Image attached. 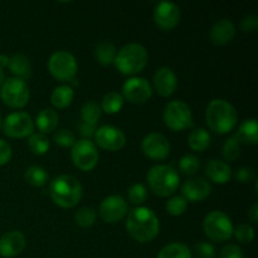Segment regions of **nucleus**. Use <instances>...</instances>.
Segmentation results:
<instances>
[{
    "label": "nucleus",
    "instance_id": "nucleus-1",
    "mask_svg": "<svg viewBox=\"0 0 258 258\" xmlns=\"http://www.w3.org/2000/svg\"><path fill=\"white\" fill-rule=\"evenodd\" d=\"M126 231L136 242L148 243L158 237L160 222L153 209L148 207H136L128 213Z\"/></svg>",
    "mask_w": 258,
    "mask_h": 258
},
{
    "label": "nucleus",
    "instance_id": "nucleus-2",
    "mask_svg": "<svg viewBox=\"0 0 258 258\" xmlns=\"http://www.w3.org/2000/svg\"><path fill=\"white\" fill-rule=\"evenodd\" d=\"M206 120L207 125L213 133L224 135L236 127L238 115L232 103L222 98H216L211 101L207 107Z\"/></svg>",
    "mask_w": 258,
    "mask_h": 258
},
{
    "label": "nucleus",
    "instance_id": "nucleus-3",
    "mask_svg": "<svg viewBox=\"0 0 258 258\" xmlns=\"http://www.w3.org/2000/svg\"><path fill=\"white\" fill-rule=\"evenodd\" d=\"M49 194L60 208H73L82 198V185L72 175H58L50 181Z\"/></svg>",
    "mask_w": 258,
    "mask_h": 258
},
{
    "label": "nucleus",
    "instance_id": "nucleus-4",
    "mask_svg": "<svg viewBox=\"0 0 258 258\" xmlns=\"http://www.w3.org/2000/svg\"><path fill=\"white\" fill-rule=\"evenodd\" d=\"M148 50L138 43H130L121 48L116 54L113 64L120 73L125 76H135L148 64Z\"/></svg>",
    "mask_w": 258,
    "mask_h": 258
},
{
    "label": "nucleus",
    "instance_id": "nucleus-5",
    "mask_svg": "<svg viewBox=\"0 0 258 258\" xmlns=\"http://www.w3.org/2000/svg\"><path fill=\"white\" fill-rule=\"evenodd\" d=\"M151 191L159 197L173 196L179 186V174L170 165H155L146 175Z\"/></svg>",
    "mask_w": 258,
    "mask_h": 258
},
{
    "label": "nucleus",
    "instance_id": "nucleus-6",
    "mask_svg": "<svg viewBox=\"0 0 258 258\" xmlns=\"http://www.w3.org/2000/svg\"><path fill=\"white\" fill-rule=\"evenodd\" d=\"M206 236L213 242H226L233 236V223L231 218L222 211H213L207 214L203 222Z\"/></svg>",
    "mask_w": 258,
    "mask_h": 258
},
{
    "label": "nucleus",
    "instance_id": "nucleus-7",
    "mask_svg": "<svg viewBox=\"0 0 258 258\" xmlns=\"http://www.w3.org/2000/svg\"><path fill=\"white\" fill-rule=\"evenodd\" d=\"M49 73L60 82H71L77 75V60L72 53L67 50H57L48 60Z\"/></svg>",
    "mask_w": 258,
    "mask_h": 258
},
{
    "label": "nucleus",
    "instance_id": "nucleus-8",
    "mask_svg": "<svg viewBox=\"0 0 258 258\" xmlns=\"http://www.w3.org/2000/svg\"><path fill=\"white\" fill-rule=\"evenodd\" d=\"M0 97L8 107L22 108L29 102V87L20 78H7L0 87Z\"/></svg>",
    "mask_w": 258,
    "mask_h": 258
},
{
    "label": "nucleus",
    "instance_id": "nucleus-9",
    "mask_svg": "<svg viewBox=\"0 0 258 258\" xmlns=\"http://www.w3.org/2000/svg\"><path fill=\"white\" fill-rule=\"evenodd\" d=\"M163 118L165 125L173 131H184L193 126L190 107L180 100L171 101L165 106Z\"/></svg>",
    "mask_w": 258,
    "mask_h": 258
},
{
    "label": "nucleus",
    "instance_id": "nucleus-10",
    "mask_svg": "<svg viewBox=\"0 0 258 258\" xmlns=\"http://www.w3.org/2000/svg\"><path fill=\"white\" fill-rule=\"evenodd\" d=\"M71 158L76 168L82 171H91L97 165L100 160V154L92 141L82 139V140L76 141L75 145L72 146Z\"/></svg>",
    "mask_w": 258,
    "mask_h": 258
},
{
    "label": "nucleus",
    "instance_id": "nucleus-11",
    "mask_svg": "<svg viewBox=\"0 0 258 258\" xmlns=\"http://www.w3.org/2000/svg\"><path fill=\"white\" fill-rule=\"evenodd\" d=\"M3 131L13 139L27 138L34 131V122L28 113L13 112L8 115L3 122Z\"/></svg>",
    "mask_w": 258,
    "mask_h": 258
},
{
    "label": "nucleus",
    "instance_id": "nucleus-12",
    "mask_svg": "<svg viewBox=\"0 0 258 258\" xmlns=\"http://www.w3.org/2000/svg\"><path fill=\"white\" fill-rule=\"evenodd\" d=\"M121 96L123 100H127L130 103L140 105L150 100L153 96V87L145 78L131 77L123 83Z\"/></svg>",
    "mask_w": 258,
    "mask_h": 258
},
{
    "label": "nucleus",
    "instance_id": "nucleus-13",
    "mask_svg": "<svg viewBox=\"0 0 258 258\" xmlns=\"http://www.w3.org/2000/svg\"><path fill=\"white\" fill-rule=\"evenodd\" d=\"M95 141L103 150L117 151L125 146L126 136L118 127L105 125L96 130Z\"/></svg>",
    "mask_w": 258,
    "mask_h": 258
},
{
    "label": "nucleus",
    "instance_id": "nucleus-14",
    "mask_svg": "<svg viewBox=\"0 0 258 258\" xmlns=\"http://www.w3.org/2000/svg\"><path fill=\"white\" fill-rule=\"evenodd\" d=\"M180 22V9L171 2L159 3L154 10V23L161 30H170Z\"/></svg>",
    "mask_w": 258,
    "mask_h": 258
},
{
    "label": "nucleus",
    "instance_id": "nucleus-15",
    "mask_svg": "<svg viewBox=\"0 0 258 258\" xmlns=\"http://www.w3.org/2000/svg\"><path fill=\"white\" fill-rule=\"evenodd\" d=\"M141 149L145 156L153 160H164L170 154L169 140L158 133L148 134L141 143Z\"/></svg>",
    "mask_w": 258,
    "mask_h": 258
},
{
    "label": "nucleus",
    "instance_id": "nucleus-16",
    "mask_svg": "<svg viewBox=\"0 0 258 258\" xmlns=\"http://www.w3.org/2000/svg\"><path fill=\"white\" fill-rule=\"evenodd\" d=\"M128 207L121 196H110L100 204V216L106 223H117L125 218Z\"/></svg>",
    "mask_w": 258,
    "mask_h": 258
},
{
    "label": "nucleus",
    "instance_id": "nucleus-17",
    "mask_svg": "<svg viewBox=\"0 0 258 258\" xmlns=\"http://www.w3.org/2000/svg\"><path fill=\"white\" fill-rule=\"evenodd\" d=\"M212 191V186L208 180L201 176H196V178H190L181 185V194L183 198L186 202H202L209 197Z\"/></svg>",
    "mask_w": 258,
    "mask_h": 258
},
{
    "label": "nucleus",
    "instance_id": "nucleus-18",
    "mask_svg": "<svg viewBox=\"0 0 258 258\" xmlns=\"http://www.w3.org/2000/svg\"><path fill=\"white\" fill-rule=\"evenodd\" d=\"M154 90L161 97H170L178 87V78L175 72L169 67H161L155 72L153 78Z\"/></svg>",
    "mask_w": 258,
    "mask_h": 258
},
{
    "label": "nucleus",
    "instance_id": "nucleus-19",
    "mask_svg": "<svg viewBox=\"0 0 258 258\" xmlns=\"http://www.w3.org/2000/svg\"><path fill=\"white\" fill-rule=\"evenodd\" d=\"M27 246L24 234L19 231L7 232L0 237V256L4 258L17 257Z\"/></svg>",
    "mask_w": 258,
    "mask_h": 258
},
{
    "label": "nucleus",
    "instance_id": "nucleus-20",
    "mask_svg": "<svg viewBox=\"0 0 258 258\" xmlns=\"http://www.w3.org/2000/svg\"><path fill=\"white\" fill-rule=\"evenodd\" d=\"M236 35V27L229 19H221L211 28L209 39L214 45H226Z\"/></svg>",
    "mask_w": 258,
    "mask_h": 258
},
{
    "label": "nucleus",
    "instance_id": "nucleus-21",
    "mask_svg": "<svg viewBox=\"0 0 258 258\" xmlns=\"http://www.w3.org/2000/svg\"><path fill=\"white\" fill-rule=\"evenodd\" d=\"M206 175L211 181L216 184H226L232 178V169L224 161L212 159L206 165Z\"/></svg>",
    "mask_w": 258,
    "mask_h": 258
},
{
    "label": "nucleus",
    "instance_id": "nucleus-22",
    "mask_svg": "<svg viewBox=\"0 0 258 258\" xmlns=\"http://www.w3.org/2000/svg\"><path fill=\"white\" fill-rule=\"evenodd\" d=\"M241 144L257 145L258 143V125L256 118H248L243 121L234 135Z\"/></svg>",
    "mask_w": 258,
    "mask_h": 258
},
{
    "label": "nucleus",
    "instance_id": "nucleus-23",
    "mask_svg": "<svg viewBox=\"0 0 258 258\" xmlns=\"http://www.w3.org/2000/svg\"><path fill=\"white\" fill-rule=\"evenodd\" d=\"M58 121H59V116L52 108H44V110L39 111L35 118V123H37L38 130L40 134H49L57 128Z\"/></svg>",
    "mask_w": 258,
    "mask_h": 258
},
{
    "label": "nucleus",
    "instance_id": "nucleus-24",
    "mask_svg": "<svg viewBox=\"0 0 258 258\" xmlns=\"http://www.w3.org/2000/svg\"><path fill=\"white\" fill-rule=\"evenodd\" d=\"M9 67L10 72L20 80H27L32 76V64L30 60L25 57L24 54H14L9 58Z\"/></svg>",
    "mask_w": 258,
    "mask_h": 258
},
{
    "label": "nucleus",
    "instance_id": "nucleus-25",
    "mask_svg": "<svg viewBox=\"0 0 258 258\" xmlns=\"http://www.w3.org/2000/svg\"><path fill=\"white\" fill-rule=\"evenodd\" d=\"M73 98H75V91L71 86L63 85L58 86L53 90L52 96H50V102L54 106L55 108H67L68 106H71V103L73 102Z\"/></svg>",
    "mask_w": 258,
    "mask_h": 258
},
{
    "label": "nucleus",
    "instance_id": "nucleus-26",
    "mask_svg": "<svg viewBox=\"0 0 258 258\" xmlns=\"http://www.w3.org/2000/svg\"><path fill=\"white\" fill-rule=\"evenodd\" d=\"M211 134L206 128H196V130L191 131L188 138V144L190 149L194 151H198V153L207 150L211 146Z\"/></svg>",
    "mask_w": 258,
    "mask_h": 258
},
{
    "label": "nucleus",
    "instance_id": "nucleus-27",
    "mask_svg": "<svg viewBox=\"0 0 258 258\" xmlns=\"http://www.w3.org/2000/svg\"><path fill=\"white\" fill-rule=\"evenodd\" d=\"M158 258H193L191 252L186 244L180 242H174V243L166 244L160 252Z\"/></svg>",
    "mask_w": 258,
    "mask_h": 258
},
{
    "label": "nucleus",
    "instance_id": "nucleus-28",
    "mask_svg": "<svg viewBox=\"0 0 258 258\" xmlns=\"http://www.w3.org/2000/svg\"><path fill=\"white\" fill-rule=\"evenodd\" d=\"M116 54H117V50H116L115 45L108 42L100 43L95 49L96 59L102 66L112 64L116 58Z\"/></svg>",
    "mask_w": 258,
    "mask_h": 258
},
{
    "label": "nucleus",
    "instance_id": "nucleus-29",
    "mask_svg": "<svg viewBox=\"0 0 258 258\" xmlns=\"http://www.w3.org/2000/svg\"><path fill=\"white\" fill-rule=\"evenodd\" d=\"M123 102H125V100L120 93L108 92L107 95L103 96L100 107L108 115H113V113L120 112L121 108L123 107Z\"/></svg>",
    "mask_w": 258,
    "mask_h": 258
},
{
    "label": "nucleus",
    "instance_id": "nucleus-30",
    "mask_svg": "<svg viewBox=\"0 0 258 258\" xmlns=\"http://www.w3.org/2000/svg\"><path fill=\"white\" fill-rule=\"evenodd\" d=\"M24 179L29 185L39 188L47 184L48 181V174L42 166L33 165L28 168L24 173Z\"/></svg>",
    "mask_w": 258,
    "mask_h": 258
},
{
    "label": "nucleus",
    "instance_id": "nucleus-31",
    "mask_svg": "<svg viewBox=\"0 0 258 258\" xmlns=\"http://www.w3.org/2000/svg\"><path fill=\"white\" fill-rule=\"evenodd\" d=\"M101 113H102V110H101L100 105L96 103L95 101H87V102L83 103L82 108H81L82 122L91 123V125H97Z\"/></svg>",
    "mask_w": 258,
    "mask_h": 258
},
{
    "label": "nucleus",
    "instance_id": "nucleus-32",
    "mask_svg": "<svg viewBox=\"0 0 258 258\" xmlns=\"http://www.w3.org/2000/svg\"><path fill=\"white\" fill-rule=\"evenodd\" d=\"M28 146L35 155H44L49 150V140L43 134L33 133L28 139Z\"/></svg>",
    "mask_w": 258,
    "mask_h": 258
},
{
    "label": "nucleus",
    "instance_id": "nucleus-33",
    "mask_svg": "<svg viewBox=\"0 0 258 258\" xmlns=\"http://www.w3.org/2000/svg\"><path fill=\"white\" fill-rule=\"evenodd\" d=\"M201 168V161L197 158L196 155H191V154H188V155H184L183 158L179 161V170L184 174V175L193 176L196 175L197 171Z\"/></svg>",
    "mask_w": 258,
    "mask_h": 258
},
{
    "label": "nucleus",
    "instance_id": "nucleus-34",
    "mask_svg": "<svg viewBox=\"0 0 258 258\" xmlns=\"http://www.w3.org/2000/svg\"><path fill=\"white\" fill-rule=\"evenodd\" d=\"M222 154H223L224 159L229 161H234L241 154V143L237 140L236 136H231L227 139L222 148Z\"/></svg>",
    "mask_w": 258,
    "mask_h": 258
},
{
    "label": "nucleus",
    "instance_id": "nucleus-35",
    "mask_svg": "<svg viewBox=\"0 0 258 258\" xmlns=\"http://www.w3.org/2000/svg\"><path fill=\"white\" fill-rule=\"evenodd\" d=\"M96 221V211L88 207L80 208L75 214V222L81 228H88Z\"/></svg>",
    "mask_w": 258,
    "mask_h": 258
},
{
    "label": "nucleus",
    "instance_id": "nucleus-36",
    "mask_svg": "<svg viewBox=\"0 0 258 258\" xmlns=\"http://www.w3.org/2000/svg\"><path fill=\"white\" fill-rule=\"evenodd\" d=\"M186 207H188V202L181 196H176L168 201V203H166V212L170 216L179 217L185 213Z\"/></svg>",
    "mask_w": 258,
    "mask_h": 258
},
{
    "label": "nucleus",
    "instance_id": "nucleus-37",
    "mask_svg": "<svg viewBox=\"0 0 258 258\" xmlns=\"http://www.w3.org/2000/svg\"><path fill=\"white\" fill-rule=\"evenodd\" d=\"M127 198L130 203L135 204V206H141L148 199V191H146L145 185L139 183L131 185L127 191Z\"/></svg>",
    "mask_w": 258,
    "mask_h": 258
},
{
    "label": "nucleus",
    "instance_id": "nucleus-38",
    "mask_svg": "<svg viewBox=\"0 0 258 258\" xmlns=\"http://www.w3.org/2000/svg\"><path fill=\"white\" fill-rule=\"evenodd\" d=\"M233 234L241 243H251L254 238V229L249 224H239L233 229Z\"/></svg>",
    "mask_w": 258,
    "mask_h": 258
},
{
    "label": "nucleus",
    "instance_id": "nucleus-39",
    "mask_svg": "<svg viewBox=\"0 0 258 258\" xmlns=\"http://www.w3.org/2000/svg\"><path fill=\"white\" fill-rule=\"evenodd\" d=\"M53 141L62 148H71V146L75 145L76 139L70 130L62 128V130L55 131L54 135H53Z\"/></svg>",
    "mask_w": 258,
    "mask_h": 258
},
{
    "label": "nucleus",
    "instance_id": "nucleus-40",
    "mask_svg": "<svg viewBox=\"0 0 258 258\" xmlns=\"http://www.w3.org/2000/svg\"><path fill=\"white\" fill-rule=\"evenodd\" d=\"M194 251L198 258H216V248L209 242H199L194 246Z\"/></svg>",
    "mask_w": 258,
    "mask_h": 258
},
{
    "label": "nucleus",
    "instance_id": "nucleus-41",
    "mask_svg": "<svg viewBox=\"0 0 258 258\" xmlns=\"http://www.w3.org/2000/svg\"><path fill=\"white\" fill-rule=\"evenodd\" d=\"M219 258H243V252L237 244H228L222 249Z\"/></svg>",
    "mask_w": 258,
    "mask_h": 258
},
{
    "label": "nucleus",
    "instance_id": "nucleus-42",
    "mask_svg": "<svg viewBox=\"0 0 258 258\" xmlns=\"http://www.w3.org/2000/svg\"><path fill=\"white\" fill-rule=\"evenodd\" d=\"M234 178L239 183H251L254 179V171L251 168H241L236 171L234 174Z\"/></svg>",
    "mask_w": 258,
    "mask_h": 258
},
{
    "label": "nucleus",
    "instance_id": "nucleus-43",
    "mask_svg": "<svg viewBox=\"0 0 258 258\" xmlns=\"http://www.w3.org/2000/svg\"><path fill=\"white\" fill-rule=\"evenodd\" d=\"M258 27V17L256 15H247L241 22V29L244 33H252L257 29Z\"/></svg>",
    "mask_w": 258,
    "mask_h": 258
},
{
    "label": "nucleus",
    "instance_id": "nucleus-44",
    "mask_svg": "<svg viewBox=\"0 0 258 258\" xmlns=\"http://www.w3.org/2000/svg\"><path fill=\"white\" fill-rule=\"evenodd\" d=\"M12 159V148L7 141L0 139V166L8 164Z\"/></svg>",
    "mask_w": 258,
    "mask_h": 258
},
{
    "label": "nucleus",
    "instance_id": "nucleus-45",
    "mask_svg": "<svg viewBox=\"0 0 258 258\" xmlns=\"http://www.w3.org/2000/svg\"><path fill=\"white\" fill-rule=\"evenodd\" d=\"M80 133L83 138L87 139V140H90L91 136H95L96 125H91V123H86V122H82V121H81Z\"/></svg>",
    "mask_w": 258,
    "mask_h": 258
},
{
    "label": "nucleus",
    "instance_id": "nucleus-46",
    "mask_svg": "<svg viewBox=\"0 0 258 258\" xmlns=\"http://www.w3.org/2000/svg\"><path fill=\"white\" fill-rule=\"evenodd\" d=\"M248 217H249V221H251L252 223L257 224V222H258V206L257 204H253V206H252V208L249 209Z\"/></svg>",
    "mask_w": 258,
    "mask_h": 258
},
{
    "label": "nucleus",
    "instance_id": "nucleus-47",
    "mask_svg": "<svg viewBox=\"0 0 258 258\" xmlns=\"http://www.w3.org/2000/svg\"><path fill=\"white\" fill-rule=\"evenodd\" d=\"M9 58L7 54H0V68H4L9 64Z\"/></svg>",
    "mask_w": 258,
    "mask_h": 258
},
{
    "label": "nucleus",
    "instance_id": "nucleus-48",
    "mask_svg": "<svg viewBox=\"0 0 258 258\" xmlns=\"http://www.w3.org/2000/svg\"><path fill=\"white\" fill-rule=\"evenodd\" d=\"M4 81H5L4 71H3L2 68H0V87H2V85H3V83H4Z\"/></svg>",
    "mask_w": 258,
    "mask_h": 258
},
{
    "label": "nucleus",
    "instance_id": "nucleus-49",
    "mask_svg": "<svg viewBox=\"0 0 258 258\" xmlns=\"http://www.w3.org/2000/svg\"><path fill=\"white\" fill-rule=\"evenodd\" d=\"M0 127H2V117H0Z\"/></svg>",
    "mask_w": 258,
    "mask_h": 258
}]
</instances>
